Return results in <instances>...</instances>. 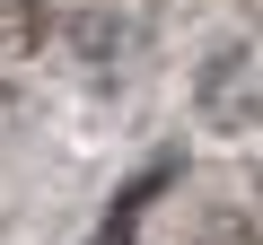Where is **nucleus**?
I'll list each match as a JSON object with an SVG mask.
<instances>
[{"mask_svg":"<svg viewBox=\"0 0 263 245\" xmlns=\"http://www.w3.org/2000/svg\"><path fill=\"white\" fill-rule=\"evenodd\" d=\"M158 193H167V167H149L141 184H132V193H123V201L105 210V236H97V245H132V236H141V210H149Z\"/></svg>","mask_w":263,"mask_h":245,"instance_id":"obj_1","label":"nucleus"}]
</instances>
